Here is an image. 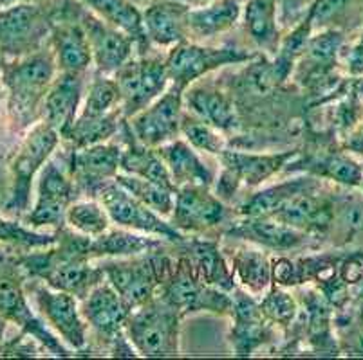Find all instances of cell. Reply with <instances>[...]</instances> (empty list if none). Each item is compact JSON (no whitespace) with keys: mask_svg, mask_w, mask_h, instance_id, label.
Returning a JSON list of instances; mask_svg holds the SVG:
<instances>
[{"mask_svg":"<svg viewBox=\"0 0 363 360\" xmlns=\"http://www.w3.org/2000/svg\"><path fill=\"white\" fill-rule=\"evenodd\" d=\"M349 87L358 94V98L363 101V76H356V78H349Z\"/></svg>","mask_w":363,"mask_h":360,"instance_id":"cell-49","label":"cell"},{"mask_svg":"<svg viewBox=\"0 0 363 360\" xmlns=\"http://www.w3.org/2000/svg\"><path fill=\"white\" fill-rule=\"evenodd\" d=\"M89 85V72H58L49 88L42 110V121L51 124L60 137H64L84 105L85 92Z\"/></svg>","mask_w":363,"mask_h":360,"instance_id":"cell-25","label":"cell"},{"mask_svg":"<svg viewBox=\"0 0 363 360\" xmlns=\"http://www.w3.org/2000/svg\"><path fill=\"white\" fill-rule=\"evenodd\" d=\"M62 144L60 134L45 121H38L22 135L21 143L9 155V191L4 211L22 218L29 209L33 182L49 158Z\"/></svg>","mask_w":363,"mask_h":360,"instance_id":"cell-3","label":"cell"},{"mask_svg":"<svg viewBox=\"0 0 363 360\" xmlns=\"http://www.w3.org/2000/svg\"><path fill=\"white\" fill-rule=\"evenodd\" d=\"M259 52L246 51L235 45H204L186 40L167 51V71L170 83L186 91L188 87L208 74L230 65H242L252 62Z\"/></svg>","mask_w":363,"mask_h":360,"instance_id":"cell-10","label":"cell"},{"mask_svg":"<svg viewBox=\"0 0 363 360\" xmlns=\"http://www.w3.org/2000/svg\"><path fill=\"white\" fill-rule=\"evenodd\" d=\"M118 108H121V92L116 78L94 71L89 79L84 105L78 115L101 117Z\"/></svg>","mask_w":363,"mask_h":360,"instance_id":"cell-36","label":"cell"},{"mask_svg":"<svg viewBox=\"0 0 363 360\" xmlns=\"http://www.w3.org/2000/svg\"><path fill=\"white\" fill-rule=\"evenodd\" d=\"M89 236L64 226L56 231V242L44 249L16 254V263L28 277L40 279L55 290H64L78 299H85L94 286L105 281L98 262L87 256Z\"/></svg>","mask_w":363,"mask_h":360,"instance_id":"cell-1","label":"cell"},{"mask_svg":"<svg viewBox=\"0 0 363 360\" xmlns=\"http://www.w3.org/2000/svg\"><path fill=\"white\" fill-rule=\"evenodd\" d=\"M82 315L100 352L108 356H140L125 333V323L132 308L116 289L105 279L80 301Z\"/></svg>","mask_w":363,"mask_h":360,"instance_id":"cell-6","label":"cell"},{"mask_svg":"<svg viewBox=\"0 0 363 360\" xmlns=\"http://www.w3.org/2000/svg\"><path fill=\"white\" fill-rule=\"evenodd\" d=\"M164 249L167 247L138 256L98 260L105 279L116 289L132 310L154 299L160 292L174 260Z\"/></svg>","mask_w":363,"mask_h":360,"instance_id":"cell-7","label":"cell"},{"mask_svg":"<svg viewBox=\"0 0 363 360\" xmlns=\"http://www.w3.org/2000/svg\"><path fill=\"white\" fill-rule=\"evenodd\" d=\"M345 71H347L349 78L363 76V29L345 56Z\"/></svg>","mask_w":363,"mask_h":360,"instance_id":"cell-47","label":"cell"},{"mask_svg":"<svg viewBox=\"0 0 363 360\" xmlns=\"http://www.w3.org/2000/svg\"><path fill=\"white\" fill-rule=\"evenodd\" d=\"M82 2L94 15L104 18L107 24L127 33L136 42L138 54H147L154 51L145 33L143 8H140L136 2L132 0H82Z\"/></svg>","mask_w":363,"mask_h":360,"instance_id":"cell-34","label":"cell"},{"mask_svg":"<svg viewBox=\"0 0 363 360\" xmlns=\"http://www.w3.org/2000/svg\"><path fill=\"white\" fill-rule=\"evenodd\" d=\"M78 198L82 197L64 161L52 155L38 173L35 206L22 216V222L31 229L56 233L65 226L67 209Z\"/></svg>","mask_w":363,"mask_h":360,"instance_id":"cell-12","label":"cell"},{"mask_svg":"<svg viewBox=\"0 0 363 360\" xmlns=\"http://www.w3.org/2000/svg\"><path fill=\"white\" fill-rule=\"evenodd\" d=\"M358 0H313L308 9L313 15L315 31L325 28H340L343 20L347 18L351 8Z\"/></svg>","mask_w":363,"mask_h":360,"instance_id":"cell-44","label":"cell"},{"mask_svg":"<svg viewBox=\"0 0 363 360\" xmlns=\"http://www.w3.org/2000/svg\"><path fill=\"white\" fill-rule=\"evenodd\" d=\"M157 296L174 306L183 319L197 313L228 317L232 313L233 306L232 294L201 281L190 265V260L183 252L172 260V265L161 283Z\"/></svg>","mask_w":363,"mask_h":360,"instance_id":"cell-9","label":"cell"},{"mask_svg":"<svg viewBox=\"0 0 363 360\" xmlns=\"http://www.w3.org/2000/svg\"><path fill=\"white\" fill-rule=\"evenodd\" d=\"M184 114V91L172 85L154 103L128 119L132 132L147 146L157 148L181 137Z\"/></svg>","mask_w":363,"mask_h":360,"instance_id":"cell-20","label":"cell"},{"mask_svg":"<svg viewBox=\"0 0 363 360\" xmlns=\"http://www.w3.org/2000/svg\"><path fill=\"white\" fill-rule=\"evenodd\" d=\"M183 317L160 296L130 312L125 333L140 356H179Z\"/></svg>","mask_w":363,"mask_h":360,"instance_id":"cell-8","label":"cell"},{"mask_svg":"<svg viewBox=\"0 0 363 360\" xmlns=\"http://www.w3.org/2000/svg\"><path fill=\"white\" fill-rule=\"evenodd\" d=\"M114 180L121 187H125L128 193L140 198L141 202L147 204L150 209L160 213L161 216L170 218L172 211H174V204H176L177 191L168 190V187L161 186V184L152 182V180H147V178L136 177V175L123 173V171H120Z\"/></svg>","mask_w":363,"mask_h":360,"instance_id":"cell-38","label":"cell"},{"mask_svg":"<svg viewBox=\"0 0 363 360\" xmlns=\"http://www.w3.org/2000/svg\"><path fill=\"white\" fill-rule=\"evenodd\" d=\"M121 92V110L130 119L154 103L170 87L167 71V54L147 52L130 58L114 74Z\"/></svg>","mask_w":363,"mask_h":360,"instance_id":"cell-14","label":"cell"},{"mask_svg":"<svg viewBox=\"0 0 363 360\" xmlns=\"http://www.w3.org/2000/svg\"><path fill=\"white\" fill-rule=\"evenodd\" d=\"M2 108H6V91L2 83V71H0V117H2Z\"/></svg>","mask_w":363,"mask_h":360,"instance_id":"cell-52","label":"cell"},{"mask_svg":"<svg viewBox=\"0 0 363 360\" xmlns=\"http://www.w3.org/2000/svg\"><path fill=\"white\" fill-rule=\"evenodd\" d=\"M228 240L253 243L273 254H288L315 247V238L269 216H237L223 231Z\"/></svg>","mask_w":363,"mask_h":360,"instance_id":"cell-19","label":"cell"},{"mask_svg":"<svg viewBox=\"0 0 363 360\" xmlns=\"http://www.w3.org/2000/svg\"><path fill=\"white\" fill-rule=\"evenodd\" d=\"M342 148L354 157L363 158V121L340 141Z\"/></svg>","mask_w":363,"mask_h":360,"instance_id":"cell-48","label":"cell"},{"mask_svg":"<svg viewBox=\"0 0 363 360\" xmlns=\"http://www.w3.org/2000/svg\"><path fill=\"white\" fill-rule=\"evenodd\" d=\"M125 115L121 108L111 112L101 117H85L78 115L71 130L62 137V144L65 150H80V148L92 146V144L107 143L111 139L118 137Z\"/></svg>","mask_w":363,"mask_h":360,"instance_id":"cell-35","label":"cell"},{"mask_svg":"<svg viewBox=\"0 0 363 360\" xmlns=\"http://www.w3.org/2000/svg\"><path fill=\"white\" fill-rule=\"evenodd\" d=\"M272 277L273 285L284 286V289L293 290L296 286H300L295 257H288L286 254H275V256H272Z\"/></svg>","mask_w":363,"mask_h":360,"instance_id":"cell-45","label":"cell"},{"mask_svg":"<svg viewBox=\"0 0 363 360\" xmlns=\"http://www.w3.org/2000/svg\"><path fill=\"white\" fill-rule=\"evenodd\" d=\"M177 2H183V4L190 6V8H199V6L210 4L213 0H177Z\"/></svg>","mask_w":363,"mask_h":360,"instance_id":"cell-51","label":"cell"},{"mask_svg":"<svg viewBox=\"0 0 363 360\" xmlns=\"http://www.w3.org/2000/svg\"><path fill=\"white\" fill-rule=\"evenodd\" d=\"M233 306L228 330V344L235 356L247 359L262 349L277 348L280 330L267 321L259 305V297L252 296L237 285L232 292ZM282 335V333H280Z\"/></svg>","mask_w":363,"mask_h":360,"instance_id":"cell-15","label":"cell"},{"mask_svg":"<svg viewBox=\"0 0 363 360\" xmlns=\"http://www.w3.org/2000/svg\"><path fill=\"white\" fill-rule=\"evenodd\" d=\"M82 0H60L51 29V45L58 72L87 74L92 67V51L87 33L80 22Z\"/></svg>","mask_w":363,"mask_h":360,"instance_id":"cell-18","label":"cell"},{"mask_svg":"<svg viewBox=\"0 0 363 360\" xmlns=\"http://www.w3.org/2000/svg\"><path fill=\"white\" fill-rule=\"evenodd\" d=\"M300 150L273 151V153H255L226 148L219 155L220 170L232 175L242 190L253 191L262 187L267 180L284 173L288 164L298 155Z\"/></svg>","mask_w":363,"mask_h":360,"instance_id":"cell-23","label":"cell"},{"mask_svg":"<svg viewBox=\"0 0 363 360\" xmlns=\"http://www.w3.org/2000/svg\"><path fill=\"white\" fill-rule=\"evenodd\" d=\"M181 137L186 139L199 153L213 155L217 158L228 148L226 135L223 132L213 128L212 124L204 123L203 119L196 117L186 110L181 121Z\"/></svg>","mask_w":363,"mask_h":360,"instance_id":"cell-41","label":"cell"},{"mask_svg":"<svg viewBox=\"0 0 363 360\" xmlns=\"http://www.w3.org/2000/svg\"><path fill=\"white\" fill-rule=\"evenodd\" d=\"M8 325L4 317H0V359H31L40 356V353H48L40 342L22 330H18V335L8 339Z\"/></svg>","mask_w":363,"mask_h":360,"instance_id":"cell-43","label":"cell"},{"mask_svg":"<svg viewBox=\"0 0 363 360\" xmlns=\"http://www.w3.org/2000/svg\"><path fill=\"white\" fill-rule=\"evenodd\" d=\"M167 245H172V243L164 242L161 238L111 226L100 236L89 238L87 256L92 262H98V260H107V257L138 256V254L160 250Z\"/></svg>","mask_w":363,"mask_h":360,"instance_id":"cell-30","label":"cell"},{"mask_svg":"<svg viewBox=\"0 0 363 360\" xmlns=\"http://www.w3.org/2000/svg\"><path fill=\"white\" fill-rule=\"evenodd\" d=\"M65 226L84 236L94 238L104 234L112 226V220L98 198L82 197L67 209Z\"/></svg>","mask_w":363,"mask_h":360,"instance_id":"cell-37","label":"cell"},{"mask_svg":"<svg viewBox=\"0 0 363 360\" xmlns=\"http://www.w3.org/2000/svg\"><path fill=\"white\" fill-rule=\"evenodd\" d=\"M56 242V233L52 231H36L24 226V222L11 220L0 214V243L15 250L44 249Z\"/></svg>","mask_w":363,"mask_h":360,"instance_id":"cell-42","label":"cell"},{"mask_svg":"<svg viewBox=\"0 0 363 360\" xmlns=\"http://www.w3.org/2000/svg\"><path fill=\"white\" fill-rule=\"evenodd\" d=\"M177 247L190 260V265L201 281L230 294L237 289L235 276L228 262V256L220 249V243L216 238L188 236Z\"/></svg>","mask_w":363,"mask_h":360,"instance_id":"cell-26","label":"cell"},{"mask_svg":"<svg viewBox=\"0 0 363 360\" xmlns=\"http://www.w3.org/2000/svg\"><path fill=\"white\" fill-rule=\"evenodd\" d=\"M121 155L123 144L118 139V143L107 141L80 150H65L62 161L80 197L98 198L100 191L121 171Z\"/></svg>","mask_w":363,"mask_h":360,"instance_id":"cell-17","label":"cell"},{"mask_svg":"<svg viewBox=\"0 0 363 360\" xmlns=\"http://www.w3.org/2000/svg\"><path fill=\"white\" fill-rule=\"evenodd\" d=\"M184 110L212 124L224 135L235 134L240 128L235 99L220 88L217 81H204L203 78L190 85L184 91Z\"/></svg>","mask_w":363,"mask_h":360,"instance_id":"cell-24","label":"cell"},{"mask_svg":"<svg viewBox=\"0 0 363 360\" xmlns=\"http://www.w3.org/2000/svg\"><path fill=\"white\" fill-rule=\"evenodd\" d=\"M242 16L240 0H213L210 4L190 8L188 31L194 42H206L237 28Z\"/></svg>","mask_w":363,"mask_h":360,"instance_id":"cell-33","label":"cell"},{"mask_svg":"<svg viewBox=\"0 0 363 360\" xmlns=\"http://www.w3.org/2000/svg\"><path fill=\"white\" fill-rule=\"evenodd\" d=\"M28 292L36 312L45 325L60 337L72 352L85 353L89 348V326L82 315L80 299L64 290H55L40 279L28 277Z\"/></svg>","mask_w":363,"mask_h":360,"instance_id":"cell-13","label":"cell"},{"mask_svg":"<svg viewBox=\"0 0 363 360\" xmlns=\"http://www.w3.org/2000/svg\"><path fill=\"white\" fill-rule=\"evenodd\" d=\"M132 2H136V4L140 6V8H147V6L150 4L152 0H132Z\"/></svg>","mask_w":363,"mask_h":360,"instance_id":"cell-53","label":"cell"},{"mask_svg":"<svg viewBox=\"0 0 363 360\" xmlns=\"http://www.w3.org/2000/svg\"><path fill=\"white\" fill-rule=\"evenodd\" d=\"M6 91L4 114L13 135H24L42 121L44 101L58 74L51 45L16 59H0Z\"/></svg>","mask_w":363,"mask_h":360,"instance_id":"cell-2","label":"cell"},{"mask_svg":"<svg viewBox=\"0 0 363 360\" xmlns=\"http://www.w3.org/2000/svg\"><path fill=\"white\" fill-rule=\"evenodd\" d=\"M98 200L107 209L112 226L161 238V240L172 243V245H179L188 238L172 226L168 222V218L161 216L160 213L150 209L147 204L141 202L140 198H136L132 193H128L125 187H121L116 180L108 182L100 191Z\"/></svg>","mask_w":363,"mask_h":360,"instance_id":"cell-16","label":"cell"},{"mask_svg":"<svg viewBox=\"0 0 363 360\" xmlns=\"http://www.w3.org/2000/svg\"><path fill=\"white\" fill-rule=\"evenodd\" d=\"M35 2H44V0H0V8H9L16 4H35Z\"/></svg>","mask_w":363,"mask_h":360,"instance_id":"cell-50","label":"cell"},{"mask_svg":"<svg viewBox=\"0 0 363 360\" xmlns=\"http://www.w3.org/2000/svg\"><path fill=\"white\" fill-rule=\"evenodd\" d=\"M118 137L123 144V155H121V171L123 173L136 175V177L161 184L168 190L177 191L176 182L172 180L170 171L163 163L161 155L157 153L156 148L147 146L134 135L130 124H128V119H125L121 124Z\"/></svg>","mask_w":363,"mask_h":360,"instance_id":"cell-28","label":"cell"},{"mask_svg":"<svg viewBox=\"0 0 363 360\" xmlns=\"http://www.w3.org/2000/svg\"><path fill=\"white\" fill-rule=\"evenodd\" d=\"M284 173H308L347 190H362L363 186V164L343 150L340 143L315 148L306 153L298 151Z\"/></svg>","mask_w":363,"mask_h":360,"instance_id":"cell-22","label":"cell"},{"mask_svg":"<svg viewBox=\"0 0 363 360\" xmlns=\"http://www.w3.org/2000/svg\"><path fill=\"white\" fill-rule=\"evenodd\" d=\"M335 330L340 352L349 356H363V297L358 303L336 310Z\"/></svg>","mask_w":363,"mask_h":360,"instance_id":"cell-40","label":"cell"},{"mask_svg":"<svg viewBox=\"0 0 363 360\" xmlns=\"http://www.w3.org/2000/svg\"><path fill=\"white\" fill-rule=\"evenodd\" d=\"M240 22L257 51L273 58L282 40L279 25V0H246Z\"/></svg>","mask_w":363,"mask_h":360,"instance_id":"cell-32","label":"cell"},{"mask_svg":"<svg viewBox=\"0 0 363 360\" xmlns=\"http://www.w3.org/2000/svg\"><path fill=\"white\" fill-rule=\"evenodd\" d=\"M156 150L163 158V163L167 164L172 180L176 182L177 187L186 186V184L213 187L216 173L186 139L177 137L170 143L161 144Z\"/></svg>","mask_w":363,"mask_h":360,"instance_id":"cell-29","label":"cell"},{"mask_svg":"<svg viewBox=\"0 0 363 360\" xmlns=\"http://www.w3.org/2000/svg\"><path fill=\"white\" fill-rule=\"evenodd\" d=\"M340 277L351 289L363 283V250L343 254L340 262Z\"/></svg>","mask_w":363,"mask_h":360,"instance_id":"cell-46","label":"cell"},{"mask_svg":"<svg viewBox=\"0 0 363 360\" xmlns=\"http://www.w3.org/2000/svg\"><path fill=\"white\" fill-rule=\"evenodd\" d=\"M78 16H80V22L87 33L89 44H91L94 71L114 76L128 59L138 54L136 42L127 33L107 24L104 18L85 8L84 2H82Z\"/></svg>","mask_w":363,"mask_h":360,"instance_id":"cell-21","label":"cell"},{"mask_svg":"<svg viewBox=\"0 0 363 360\" xmlns=\"http://www.w3.org/2000/svg\"><path fill=\"white\" fill-rule=\"evenodd\" d=\"M259 305L267 321L280 330L282 337L291 330L300 313V303L296 294L279 285H272V289L262 297H259Z\"/></svg>","mask_w":363,"mask_h":360,"instance_id":"cell-39","label":"cell"},{"mask_svg":"<svg viewBox=\"0 0 363 360\" xmlns=\"http://www.w3.org/2000/svg\"><path fill=\"white\" fill-rule=\"evenodd\" d=\"M362 191H363V186H362Z\"/></svg>","mask_w":363,"mask_h":360,"instance_id":"cell-54","label":"cell"},{"mask_svg":"<svg viewBox=\"0 0 363 360\" xmlns=\"http://www.w3.org/2000/svg\"><path fill=\"white\" fill-rule=\"evenodd\" d=\"M233 218V206L220 200L213 187L186 184L177 187L176 204L168 222L184 236H210L213 233L223 234Z\"/></svg>","mask_w":363,"mask_h":360,"instance_id":"cell-11","label":"cell"},{"mask_svg":"<svg viewBox=\"0 0 363 360\" xmlns=\"http://www.w3.org/2000/svg\"><path fill=\"white\" fill-rule=\"evenodd\" d=\"M60 0L0 8V59H16L49 44Z\"/></svg>","mask_w":363,"mask_h":360,"instance_id":"cell-5","label":"cell"},{"mask_svg":"<svg viewBox=\"0 0 363 360\" xmlns=\"http://www.w3.org/2000/svg\"><path fill=\"white\" fill-rule=\"evenodd\" d=\"M0 317L36 339L51 356L76 355L31 308L28 274L16 263L15 256H0Z\"/></svg>","mask_w":363,"mask_h":360,"instance_id":"cell-4","label":"cell"},{"mask_svg":"<svg viewBox=\"0 0 363 360\" xmlns=\"http://www.w3.org/2000/svg\"><path fill=\"white\" fill-rule=\"evenodd\" d=\"M226 256L240 289L255 297H262L272 289V256L267 250L244 242Z\"/></svg>","mask_w":363,"mask_h":360,"instance_id":"cell-31","label":"cell"},{"mask_svg":"<svg viewBox=\"0 0 363 360\" xmlns=\"http://www.w3.org/2000/svg\"><path fill=\"white\" fill-rule=\"evenodd\" d=\"M190 6L177 0H152L143 8V24L147 38L154 49H172L190 40L188 31Z\"/></svg>","mask_w":363,"mask_h":360,"instance_id":"cell-27","label":"cell"}]
</instances>
